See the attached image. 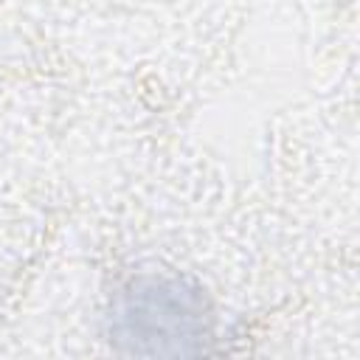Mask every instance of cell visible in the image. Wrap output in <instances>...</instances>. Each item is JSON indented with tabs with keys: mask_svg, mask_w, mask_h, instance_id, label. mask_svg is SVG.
Masks as SVG:
<instances>
[{
	"mask_svg": "<svg viewBox=\"0 0 360 360\" xmlns=\"http://www.w3.org/2000/svg\"><path fill=\"white\" fill-rule=\"evenodd\" d=\"M112 332L129 343V352H194L191 340L208 335L205 301L177 278H141L121 292Z\"/></svg>",
	"mask_w": 360,
	"mask_h": 360,
	"instance_id": "1",
	"label": "cell"
}]
</instances>
